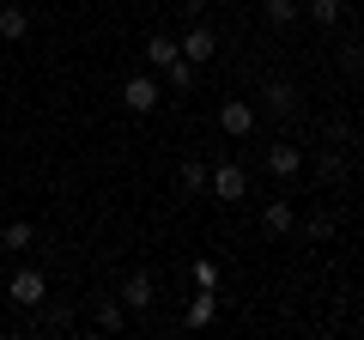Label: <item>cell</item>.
<instances>
[{
	"label": "cell",
	"mask_w": 364,
	"mask_h": 340,
	"mask_svg": "<svg viewBox=\"0 0 364 340\" xmlns=\"http://www.w3.org/2000/svg\"><path fill=\"white\" fill-rule=\"evenodd\" d=\"M116 298L128 304V316H140V310H152V304H158V286H152V274H146V267H134V274L122 280Z\"/></svg>",
	"instance_id": "obj_5"
},
{
	"label": "cell",
	"mask_w": 364,
	"mask_h": 340,
	"mask_svg": "<svg viewBox=\"0 0 364 340\" xmlns=\"http://www.w3.org/2000/svg\"><path fill=\"white\" fill-rule=\"evenodd\" d=\"M213 316H219V292H200V298H188V310H182V328H207Z\"/></svg>",
	"instance_id": "obj_14"
},
{
	"label": "cell",
	"mask_w": 364,
	"mask_h": 340,
	"mask_svg": "<svg viewBox=\"0 0 364 340\" xmlns=\"http://www.w3.org/2000/svg\"><path fill=\"white\" fill-rule=\"evenodd\" d=\"M261 164L279 176V183H291V176H304V146H291V140H279V146H267V158Z\"/></svg>",
	"instance_id": "obj_8"
},
{
	"label": "cell",
	"mask_w": 364,
	"mask_h": 340,
	"mask_svg": "<svg viewBox=\"0 0 364 340\" xmlns=\"http://www.w3.org/2000/svg\"><path fill=\"white\" fill-rule=\"evenodd\" d=\"M6 292H13V304H18V310H37V304L49 298V280H43V267H13Z\"/></svg>",
	"instance_id": "obj_4"
},
{
	"label": "cell",
	"mask_w": 364,
	"mask_h": 340,
	"mask_svg": "<svg viewBox=\"0 0 364 340\" xmlns=\"http://www.w3.org/2000/svg\"><path fill=\"white\" fill-rule=\"evenodd\" d=\"M37 310H43V328H55V334H61V328H73V304H49V298H43Z\"/></svg>",
	"instance_id": "obj_22"
},
{
	"label": "cell",
	"mask_w": 364,
	"mask_h": 340,
	"mask_svg": "<svg viewBox=\"0 0 364 340\" xmlns=\"http://www.w3.org/2000/svg\"><path fill=\"white\" fill-rule=\"evenodd\" d=\"M195 79H200V67L188 61V55H176V61L164 67V85H170V92H176V97H182V92H195Z\"/></svg>",
	"instance_id": "obj_13"
},
{
	"label": "cell",
	"mask_w": 364,
	"mask_h": 340,
	"mask_svg": "<svg viewBox=\"0 0 364 340\" xmlns=\"http://www.w3.org/2000/svg\"><path fill=\"white\" fill-rule=\"evenodd\" d=\"M304 237H310V243H328V237H334V213H310V219H304Z\"/></svg>",
	"instance_id": "obj_23"
},
{
	"label": "cell",
	"mask_w": 364,
	"mask_h": 340,
	"mask_svg": "<svg viewBox=\"0 0 364 340\" xmlns=\"http://www.w3.org/2000/svg\"><path fill=\"white\" fill-rule=\"evenodd\" d=\"M164 6H170V0H164Z\"/></svg>",
	"instance_id": "obj_24"
},
{
	"label": "cell",
	"mask_w": 364,
	"mask_h": 340,
	"mask_svg": "<svg viewBox=\"0 0 364 340\" xmlns=\"http://www.w3.org/2000/svg\"><path fill=\"white\" fill-rule=\"evenodd\" d=\"M304 13H310L316 31H334L340 18H346V0H304Z\"/></svg>",
	"instance_id": "obj_12"
},
{
	"label": "cell",
	"mask_w": 364,
	"mask_h": 340,
	"mask_svg": "<svg viewBox=\"0 0 364 340\" xmlns=\"http://www.w3.org/2000/svg\"><path fill=\"white\" fill-rule=\"evenodd\" d=\"M0 37H6V43H25L31 37V13H25V6H0Z\"/></svg>",
	"instance_id": "obj_16"
},
{
	"label": "cell",
	"mask_w": 364,
	"mask_h": 340,
	"mask_svg": "<svg viewBox=\"0 0 364 340\" xmlns=\"http://www.w3.org/2000/svg\"><path fill=\"white\" fill-rule=\"evenodd\" d=\"M207 176H213V170L200 164V158H182V170H176V183H182V195H207Z\"/></svg>",
	"instance_id": "obj_17"
},
{
	"label": "cell",
	"mask_w": 364,
	"mask_h": 340,
	"mask_svg": "<svg viewBox=\"0 0 364 340\" xmlns=\"http://www.w3.org/2000/svg\"><path fill=\"white\" fill-rule=\"evenodd\" d=\"M31 243H37V231H31L25 219H6V225H0V249H31Z\"/></svg>",
	"instance_id": "obj_19"
},
{
	"label": "cell",
	"mask_w": 364,
	"mask_h": 340,
	"mask_svg": "<svg viewBox=\"0 0 364 340\" xmlns=\"http://www.w3.org/2000/svg\"><path fill=\"white\" fill-rule=\"evenodd\" d=\"M176 55H182V43H176V37H164V31H152V37H146V61H152L158 73H164Z\"/></svg>",
	"instance_id": "obj_15"
},
{
	"label": "cell",
	"mask_w": 364,
	"mask_h": 340,
	"mask_svg": "<svg viewBox=\"0 0 364 340\" xmlns=\"http://www.w3.org/2000/svg\"><path fill=\"white\" fill-rule=\"evenodd\" d=\"M261 18H267L273 31H291L304 18V0H261Z\"/></svg>",
	"instance_id": "obj_11"
},
{
	"label": "cell",
	"mask_w": 364,
	"mask_h": 340,
	"mask_svg": "<svg viewBox=\"0 0 364 340\" xmlns=\"http://www.w3.org/2000/svg\"><path fill=\"white\" fill-rule=\"evenodd\" d=\"M91 322L104 328V334H122V328H128V304L122 298H97L91 304Z\"/></svg>",
	"instance_id": "obj_10"
},
{
	"label": "cell",
	"mask_w": 364,
	"mask_h": 340,
	"mask_svg": "<svg viewBox=\"0 0 364 340\" xmlns=\"http://www.w3.org/2000/svg\"><path fill=\"white\" fill-rule=\"evenodd\" d=\"M158 104H164V92H158V79H152V73L122 79V110H128V116H152Z\"/></svg>",
	"instance_id": "obj_2"
},
{
	"label": "cell",
	"mask_w": 364,
	"mask_h": 340,
	"mask_svg": "<svg viewBox=\"0 0 364 340\" xmlns=\"http://www.w3.org/2000/svg\"><path fill=\"white\" fill-rule=\"evenodd\" d=\"M255 122H261V110H255V104H243V97L219 104V128L231 134V140H249V134H255Z\"/></svg>",
	"instance_id": "obj_6"
},
{
	"label": "cell",
	"mask_w": 364,
	"mask_h": 340,
	"mask_svg": "<svg viewBox=\"0 0 364 340\" xmlns=\"http://www.w3.org/2000/svg\"><path fill=\"white\" fill-rule=\"evenodd\" d=\"M316 176L322 183H346V152H322L316 158Z\"/></svg>",
	"instance_id": "obj_21"
},
{
	"label": "cell",
	"mask_w": 364,
	"mask_h": 340,
	"mask_svg": "<svg viewBox=\"0 0 364 340\" xmlns=\"http://www.w3.org/2000/svg\"><path fill=\"white\" fill-rule=\"evenodd\" d=\"M255 110H261V116H273V122H298V116H304V92H298V79H286V73L261 79Z\"/></svg>",
	"instance_id": "obj_1"
},
{
	"label": "cell",
	"mask_w": 364,
	"mask_h": 340,
	"mask_svg": "<svg viewBox=\"0 0 364 340\" xmlns=\"http://www.w3.org/2000/svg\"><path fill=\"white\" fill-rule=\"evenodd\" d=\"M176 43H182V55H188V61H195V67H207L213 55H219V37H213V31H207V18H195V25L182 31Z\"/></svg>",
	"instance_id": "obj_7"
},
{
	"label": "cell",
	"mask_w": 364,
	"mask_h": 340,
	"mask_svg": "<svg viewBox=\"0 0 364 340\" xmlns=\"http://www.w3.org/2000/svg\"><path fill=\"white\" fill-rule=\"evenodd\" d=\"M334 67H340V73H352V79H358V73H364V43H358V37H346V43L334 49Z\"/></svg>",
	"instance_id": "obj_18"
},
{
	"label": "cell",
	"mask_w": 364,
	"mask_h": 340,
	"mask_svg": "<svg viewBox=\"0 0 364 340\" xmlns=\"http://www.w3.org/2000/svg\"><path fill=\"white\" fill-rule=\"evenodd\" d=\"M207 195H213V201H243V195H249V170L237 164V158L213 164V176H207Z\"/></svg>",
	"instance_id": "obj_3"
},
{
	"label": "cell",
	"mask_w": 364,
	"mask_h": 340,
	"mask_svg": "<svg viewBox=\"0 0 364 340\" xmlns=\"http://www.w3.org/2000/svg\"><path fill=\"white\" fill-rule=\"evenodd\" d=\"M188 280H195V292H219V262H213V255H200V262L188 267Z\"/></svg>",
	"instance_id": "obj_20"
},
{
	"label": "cell",
	"mask_w": 364,
	"mask_h": 340,
	"mask_svg": "<svg viewBox=\"0 0 364 340\" xmlns=\"http://www.w3.org/2000/svg\"><path fill=\"white\" fill-rule=\"evenodd\" d=\"M261 231L267 237H291L298 231V207H291V201H267V207H261Z\"/></svg>",
	"instance_id": "obj_9"
}]
</instances>
